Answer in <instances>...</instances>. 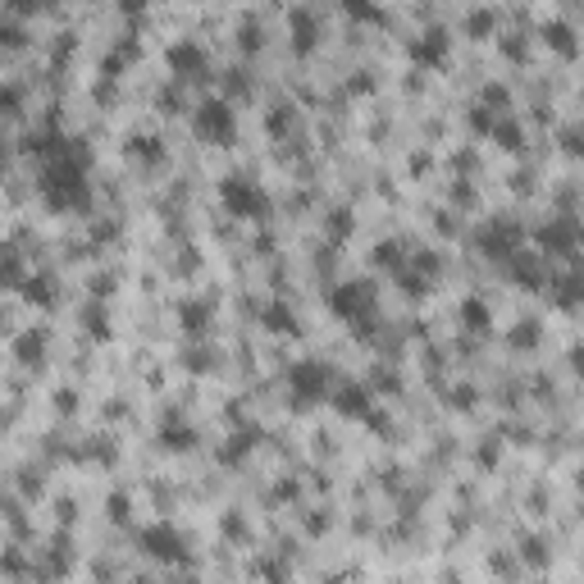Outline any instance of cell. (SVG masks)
Returning a JSON list of instances; mask_svg holds the SVG:
<instances>
[{
    "mask_svg": "<svg viewBox=\"0 0 584 584\" xmlns=\"http://www.w3.org/2000/svg\"><path fill=\"white\" fill-rule=\"evenodd\" d=\"M42 201L59 215H83L91 206V187H87V165L69 155H55L46 174H42Z\"/></svg>",
    "mask_w": 584,
    "mask_h": 584,
    "instance_id": "1",
    "label": "cell"
},
{
    "mask_svg": "<svg viewBox=\"0 0 584 584\" xmlns=\"http://www.w3.org/2000/svg\"><path fill=\"white\" fill-rule=\"evenodd\" d=\"M192 133H197L206 146H233L238 142V114L224 96H210L192 110Z\"/></svg>",
    "mask_w": 584,
    "mask_h": 584,
    "instance_id": "2",
    "label": "cell"
},
{
    "mask_svg": "<svg viewBox=\"0 0 584 584\" xmlns=\"http://www.w3.org/2000/svg\"><path fill=\"white\" fill-rule=\"evenodd\" d=\"M329 311L338 315V320H347V324H356V334H375L370 329V315H375V288L370 283H361V279H351V283H338L334 292H329Z\"/></svg>",
    "mask_w": 584,
    "mask_h": 584,
    "instance_id": "3",
    "label": "cell"
},
{
    "mask_svg": "<svg viewBox=\"0 0 584 584\" xmlns=\"http://www.w3.org/2000/svg\"><path fill=\"white\" fill-rule=\"evenodd\" d=\"M219 206L229 210L233 219H251V224L270 219V197H265V187L251 183V178H224V183H219Z\"/></svg>",
    "mask_w": 584,
    "mask_h": 584,
    "instance_id": "4",
    "label": "cell"
},
{
    "mask_svg": "<svg viewBox=\"0 0 584 584\" xmlns=\"http://www.w3.org/2000/svg\"><path fill=\"white\" fill-rule=\"evenodd\" d=\"M329 366L324 361H297L288 370V398H292V406H315L320 398H329Z\"/></svg>",
    "mask_w": 584,
    "mask_h": 584,
    "instance_id": "5",
    "label": "cell"
},
{
    "mask_svg": "<svg viewBox=\"0 0 584 584\" xmlns=\"http://www.w3.org/2000/svg\"><path fill=\"white\" fill-rule=\"evenodd\" d=\"M521 229H516L511 219H493V224H484V229H475V247L489 256V261H507L511 251H521Z\"/></svg>",
    "mask_w": 584,
    "mask_h": 584,
    "instance_id": "6",
    "label": "cell"
},
{
    "mask_svg": "<svg viewBox=\"0 0 584 584\" xmlns=\"http://www.w3.org/2000/svg\"><path fill=\"white\" fill-rule=\"evenodd\" d=\"M142 548H146V557H155V562H183L187 557V539L174 525H146L142 530Z\"/></svg>",
    "mask_w": 584,
    "mask_h": 584,
    "instance_id": "7",
    "label": "cell"
},
{
    "mask_svg": "<svg viewBox=\"0 0 584 584\" xmlns=\"http://www.w3.org/2000/svg\"><path fill=\"white\" fill-rule=\"evenodd\" d=\"M534 242H539L543 256H571L575 242H580V229H575V219H548L534 233Z\"/></svg>",
    "mask_w": 584,
    "mask_h": 584,
    "instance_id": "8",
    "label": "cell"
},
{
    "mask_svg": "<svg viewBox=\"0 0 584 584\" xmlns=\"http://www.w3.org/2000/svg\"><path fill=\"white\" fill-rule=\"evenodd\" d=\"M447 28H430V32H420V37H411L406 55L420 64V69H438V64L447 59Z\"/></svg>",
    "mask_w": 584,
    "mask_h": 584,
    "instance_id": "9",
    "label": "cell"
},
{
    "mask_svg": "<svg viewBox=\"0 0 584 584\" xmlns=\"http://www.w3.org/2000/svg\"><path fill=\"white\" fill-rule=\"evenodd\" d=\"M507 274L511 283H521V288H543L548 283V256H534V251H511L507 256Z\"/></svg>",
    "mask_w": 584,
    "mask_h": 584,
    "instance_id": "10",
    "label": "cell"
},
{
    "mask_svg": "<svg viewBox=\"0 0 584 584\" xmlns=\"http://www.w3.org/2000/svg\"><path fill=\"white\" fill-rule=\"evenodd\" d=\"M334 411L347 415V420H366L375 411V393H370V383H343L338 393H334Z\"/></svg>",
    "mask_w": 584,
    "mask_h": 584,
    "instance_id": "11",
    "label": "cell"
},
{
    "mask_svg": "<svg viewBox=\"0 0 584 584\" xmlns=\"http://www.w3.org/2000/svg\"><path fill=\"white\" fill-rule=\"evenodd\" d=\"M288 32H292V51H297V55H311L320 46V19L306 5H297V10L288 14Z\"/></svg>",
    "mask_w": 584,
    "mask_h": 584,
    "instance_id": "12",
    "label": "cell"
},
{
    "mask_svg": "<svg viewBox=\"0 0 584 584\" xmlns=\"http://www.w3.org/2000/svg\"><path fill=\"white\" fill-rule=\"evenodd\" d=\"M170 69L178 74V83L183 78H206V51L197 42H174L170 46Z\"/></svg>",
    "mask_w": 584,
    "mask_h": 584,
    "instance_id": "13",
    "label": "cell"
},
{
    "mask_svg": "<svg viewBox=\"0 0 584 584\" xmlns=\"http://www.w3.org/2000/svg\"><path fill=\"white\" fill-rule=\"evenodd\" d=\"M178 329H183L187 338H201V334L210 329V302L183 297V302H178Z\"/></svg>",
    "mask_w": 584,
    "mask_h": 584,
    "instance_id": "14",
    "label": "cell"
},
{
    "mask_svg": "<svg viewBox=\"0 0 584 584\" xmlns=\"http://www.w3.org/2000/svg\"><path fill=\"white\" fill-rule=\"evenodd\" d=\"M256 315H261V324H265L270 334H279V338H288V334L297 338V334H302V324H297V315H292L288 302H265Z\"/></svg>",
    "mask_w": 584,
    "mask_h": 584,
    "instance_id": "15",
    "label": "cell"
},
{
    "mask_svg": "<svg viewBox=\"0 0 584 584\" xmlns=\"http://www.w3.org/2000/svg\"><path fill=\"white\" fill-rule=\"evenodd\" d=\"M543 288L553 292V302H557L562 311H575V306H580V279H575V274H562V279L548 274V283H543Z\"/></svg>",
    "mask_w": 584,
    "mask_h": 584,
    "instance_id": "16",
    "label": "cell"
},
{
    "mask_svg": "<svg viewBox=\"0 0 584 584\" xmlns=\"http://www.w3.org/2000/svg\"><path fill=\"white\" fill-rule=\"evenodd\" d=\"M14 356H19L23 366H42V356H46V338H42L37 329L19 334V338H14Z\"/></svg>",
    "mask_w": 584,
    "mask_h": 584,
    "instance_id": "17",
    "label": "cell"
},
{
    "mask_svg": "<svg viewBox=\"0 0 584 584\" xmlns=\"http://www.w3.org/2000/svg\"><path fill=\"white\" fill-rule=\"evenodd\" d=\"M23 302H32V306H55V283L46 279V274H37V279H28L23 274Z\"/></svg>",
    "mask_w": 584,
    "mask_h": 584,
    "instance_id": "18",
    "label": "cell"
},
{
    "mask_svg": "<svg viewBox=\"0 0 584 584\" xmlns=\"http://www.w3.org/2000/svg\"><path fill=\"white\" fill-rule=\"evenodd\" d=\"M256 443H261V430H242V434H233V443H224V447H219V462H242Z\"/></svg>",
    "mask_w": 584,
    "mask_h": 584,
    "instance_id": "19",
    "label": "cell"
},
{
    "mask_svg": "<svg viewBox=\"0 0 584 584\" xmlns=\"http://www.w3.org/2000/svg\"><path fill=\"white\" fill-rule=\"evenodd\" d=\"M343 14L356 19V23H383V10H379V0H338Z\"/></svg>",
    "mask_w": 584,
    "mask_h": 584,
    "instance_id": "20",
    "label": "cell"
},
{
    "mask_svg": "<svg viewBox=\"0 0 584 584\" xmlns=\"http://www.w3.org/2000/svg\"><path fill=\"white\" fill-rule=\"evenodd\" d=\"M462 320H466V329L470 334H489V324H493V315H489V306H484V302H462Z\"/></svg>",
    "mask_w": 584,
    "mask_h": 584,
    "instance_id": "21",
    "label": "cell"
},
{
    "mask_svg": "<svg viewBox=\"0 0 584 584\" xmlns=\"http://www.w3.org/2000/svg\"><path fill=\"white\" fill-rule=\"evenodd\" d=\"M160 443H165L170 452H192L197 447V434H192V425H165L160 430Z\"/></svg>",
    "mask_w": 584,
    "mask_h": 584,
    "instance_id": "22",
    "label": "cell"
},
{
    "mask_svg": "<svg viewBox=\"0 0 584 584\" xmlns=\"http://www.w3.org/2000/svg\"><path fill=\"white\" fill-rule=\"evenodd\" d=\"M543 37H548V46H553V51L575 55V32H571V23H548V28H543Z\"/></svg>",
    "mask_w": 584,
    "mask_h": 584,
    "instance_id": "23",
    "label": "cell"
},
{
    "mask_svg": "<svg viewBox=\"0 0 584 584\" xmlns=\"http://www.w3.org/2000/svg\"><path fill=\"white\" fill-rule=\"evenodd\" d=\"M489 133H493L507 151H521V146H525V128H521V123H507V119H502V123L489 128Z\"/></svg>",
    "mask_w": 584,
    "mask_h": 584,
    "instance_id": "24",
    "label": "cell"
},
{
    "mask_svg": "<svg viewBox=\"0 0 584 584\" xmlns=\"http://www.w3.org/2000/svg\"><path fill=\"white\" fill-rule=\"evenodd\" d=\"M265 128H270L274 138H288L292 128H297V114H292V106H274L270 119H265Z\"/></svg>",
    "mask_w": 584,
    "mask_h": 584,
    "instance_id": "25",
    "label": "cell"
},
{
    "mask_svg": "<svg viewBox=\"0 0 584 584\" xmlns=\"http://www.w3.org/2000/svg\"><path fill=\"white\" fill-rule=\"evenodd\" d=\"M133 155L142 160V165H160V160H165V146H160V138H133Z\"/></svg>",
    "mask_w": 584,
    "mask_h": 584,
    "instance_id": "26",
    "label": "cell"
},
{
    "mask_svg": "<svg viewBox=\"0 0 584 584\" xmlns=\"http://www.w3.org/2000/svg\"><path fill=\"white\" fill-rule=\"evenodd\" d=\"M23 283V265H19V256H0V292H5V288H19Z\"/></svg>",
    "mask_w": 584,
    "mask_h": 584,
    "instance_id": "27",
    "label": "cell"
},
{
    "mask_svg": "<svg viewBox=\"0 0 584 584\" xmlns=\"http://www.w3.org/2000/svg\"><path fill=\"white\" fill-rule=\"evenodd\" d=\"M375 261H379V265H388V270L398 274V270L406 265V256H402V247H398V242H379V247H375Z\"/></svg>",
    "mask_w": 584,
    "mask_h": 584,
    "instance_id": "28",
    "label": "cell"
},
{
    "mask_svg": "<svg viewBox=\"0 0 584 584\" xmlns=\"http://www.w3.org/2000/svg\"><path fill=\"white\" fill-rule=\"evenodd\" d=\"M534 343H539V324H534V320H525V324H516V329H511V347L530 351Z\"/></svg>",
    "mask_w": 584,
    "mask_h": 584,
    "instance_id": "29",
    "label": "cell"
},
{
    "mask_svg": "<svg viewBox=\"0 0 584 584\" xmlns=\"http://www.w3.org/2000/svg\"><path fill=\"white\" fill-rule=\"evenodd\" d=\"M87 329H91V338H110V315L101 306H87Z\"/></svg>",
    "mask_w": 584,
    "mask_h": 584,
    "instance_id": "30",
    "label": "cell"
},
{
    "mask_svg": "<svg viewBox=\"0 0 584 584\" xmlns=\"http://www.w3.org/2000/svg\"><path fill=\"white\" fill-rule=\"evenodd\" d=\"M406 265H411L415 274H425V279H434V274L443 270V261H438V256H434V251H420V256H415V261H406Z\"/></svg>",
    "mask_w": 584,
    "mask_h": 584,
    "instance_id": "31",
    "label": "cell"
},
{
    "mask_svg": "<svg viewBox=\"0 0 584 584\" xmlns=\"http://www.w3.org/2000/svg\"><path fill=\"white\" fill-rule=\"evenodd\" d=\"M324 229H329L334 238H347V233H351V210H343V206L329 210V224H324Z\"/></svg>",
    "mask_w": 584,
    "mask_h": 584,
    "instance_id": "32",
    "label": "cell"
},
{
    "mask_svg": "<svg viewBox=\"0 0 584 584\" xmlns=\"http://www.w3.org/2000/svg\"><path fill=\"white\" fill-rule=\"evenodd\" d=\"M493 23H498V19H493L489 10H479V14H470V19H466L470 37H489V32H493Z\"/></svg>",
    "mask_w": 584,
    "mask_h": 584,
    "instance_id": "33",
    "label": "cell"
},
{
    "mask_svg": "<svg viewBox=\"0 0 584 584\" xmlns=\"http://www.w3.org/2000/svg\"><path fill=\"white\" fill-rule=\"evenodd\" d=\"M23 110V91L19 87H0V114H19Z\"/></svg>",
    "mask_w": 584,
    "mask_h": 584,
    "instance_id": "34",
    "label": "cell"
},
{
    "mask_svg": "<svg viewBox=\"0 0 584 584\" xmlns=\"http://www.w3.org/2000/svg\"><path fill=\"white\" fill-rule=\"evenodd\" d=\"M10 10L14 14H46V10H55V0H10Z\"/></svg>",
    "mask_w": 584,
    "mask_h": 584,
    "instance_id": "35",
    "label": "cell"
},
{
    "mask_svg": "<svg viewBox=\"0 0 584 584\" xmlns=\"http://www.w3.org/2000/svg\"><path fill=\"white\" fill-rule=\"evenodd\" d=\"M0 46H5V51H23L28 46V37H23V28H0Z\"/></svg>",
    "mask_w": 584,
    "mask_h": 584,
    "instance_id": "36",
    "label": "cell"
},
{
    "mask_svg": "<svg viewBox=\"0 0 584 584\" xmlns=\"http://www.w3.org/2000/svg\"><path fill=\"white\" fill-rule=\"evenodd\" d=\"M470 128H475V133H489V128H493V114H489V106H475L470 110V119H466Z\"/></svg>",
    "mask_w": 584,
    "mask_h": 584,
    "instance_id": "37",
    "label": "cell"
},
{
    "mask_svg": "<svg viewBox=\"0 0 584 584\" xmlns=\"http://www.w3.org/2000/svg\"><path fill=\"white\" fill-rule=\"evenodd\" d=\"M261 46H265V37H261V23H256V28L247 23V28H242V51H261Z\"/></svg>",
    "mask_w": 584,
    "mask_h": 584,
    "instance_id": "38",
    "label": "cell"
},
{
    "mask_svg": "<svg viewBox=\"0 0 584 584\" xmlns=\"http://www.w3.org/2000/svg\"><path fill=\"white\" fill-rule=\"evenodd\" d=\"M183 366H187V370H197V375L210 370V351H183Z\"/></svg>",
    "mask_w": 584,
    "mask_h": 584,
    "instance_id": "39",
    "label": "cell"
},
{
    "mask_svg": "<svg viewBox=\"0 0 584 584\" xmlns=\"http://www.w3.org/2000/svg\"><path fill=\"white\" fill-rule=\"evenodd\" d=\"M110 516H114L119 525L128 521V498H123V493H114V498H110Z\"/></svg>",
    "mask_w": 584,
    "mask_h": 584,
    "instance_id": "40",
    "label": "cell"
},
{
    "mask_svg": "<svg viewBox=\"0 0 584 584\" xmlns=\"http://www.w3.org/2000/svg\"><path fill=\"white\" fill-rule=\"evenodd\" d=\"M375 383H379V388H388V393H393V388H398V379L388 375V370H375Z\"/></svg>",
    "mask_w": 584,
    "mask_h": 584,
    "instance_id": "41",
    "label": "cell"
},
{
    "mask_svg": "<svg viewBox=\"0 0 584 584\" xmlns=\"http://www.w3.org/2000/svg\"><path fill=\"white\" fill-rule=\"evenodd\" d=\"M142 10H146V0H123V14H128V19H138Z\"/></svg>",
    "mask_w": 584,
    "mask_h": 584,
    "instance_id": "42",
    "label": "cell"
},
{
    "mask_svg": "<svg viewBox=\"0 0 584 584\" xmlns=\"http://www.w3.org/2000/svg\"><path fill=\"white\" fill-rule=\"evenodd\" d=\"M224 530H229V534H242L247 525H242V516H224Z\"/></svg>",
    "mask_w": 584,
    "mask_h": 584,
    "instance_id": "43",
    "label": "cell"
},
{
    "mask_svg": "<svg viewBox=\"0 0 584 584\" xmlns=\"http://www.w3.org/2000/svg\"><path fill=\"white\" fill-rule=\"evenodd\" d=\"M251 571H261V575H283V566H279V562H256Z\"/></svg>",
    "mask_w": 584,
    "mask_h": 584,
    "instance_id": "44",
    "label": "cell"
},
{
    "mask_svg": "<svg viewBox=\"0 0 584 584\" xmlns=\"http://www.w3.org/2000/svg\"><path fill=\"white\" fill-rule=\"evenodd\" d=\"M484 96H489V106H507V91H502V87H489Z\"/></svg>",
    "mask_w": 584,
    "mask_h": 584,
    "instance_id": "45",
    "label": "cell"
},
{
    "mask_svg": "<svg viewBox=\"0 0 584 584\" xmlns=\"http://www.w3.org/2000/svg\"><path fill=\"white\" fill-rule=\"evenodd\" d=\"M0 329H5V311H0Z\"/></svg>",
    "mask_w": 584,
    "mask_h": 584,
    "instance_id": "46",
    "label": "cell"
},
{
    "mask_svg": "<svg viewBox=\"0 0 584 584\" xmlns=\"http://www.w3.org/2000/svg\"><path fill=\"white\" fill-rule=\"evenodd\" d=\"M0 170H5V151H0Z\"/></svg>",
    "mask_w": 584,
    "mask_h": 584,
    "instance_id": "47",
    "label": "cell"
}]
</instances>
